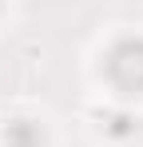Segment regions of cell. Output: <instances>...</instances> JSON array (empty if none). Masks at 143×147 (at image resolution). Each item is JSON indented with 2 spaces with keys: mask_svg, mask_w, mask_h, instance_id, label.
<instances>
[{
  "mask_svg": "<svg viewBox=\"0 0 143 147\" xmlns=\"http://www.w3.org/2000/svg\"><path fill=\"white\" fill-rule=\"evenodd\" d=\"M107 72H111L115 84L143 92V44H139V40H123L119 48H111V56H107Z\"/></svg>",
  "mask_w": 143,
  "mask_h": 147,
  "instance_id": "obj_1",
  "label": "cell"
}]
</instances>
